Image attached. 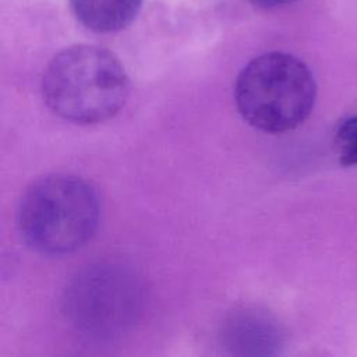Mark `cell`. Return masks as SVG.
<instances>
[{"label":"cell","mask_w":357,"mask_h":357,"mask_svg":"<svg viewBox=\"0 0 357 357\" xmlns=\"http://www.w3.org/2000/svg\"><path fill=\"white\" fill-rule=\"evenodd\" d=\"M130 91L127 73L109 50L75 45L57 53L42 78L49 109L77 124H95L113 117Z\"/></svg>","instance_id":"6da1fadb"},{"label":"cell","mask_w":357,"mask_h":357,"mask_svg":"<svg viewBox=\"0 0 357 357\" xmlns=\"http://www.w3.org/2000/svg\"><path fill=\"white\" fill-rule=\"evenodd\" d=\"M100 216L93 187L73 174H50L24 192L17 222L24 241L38 252L64 255L95 234Z\"/></svg>","instance_id":"7a4b0ae2"},{"label":"cell","mask_w":357,"mask_h":357,"mask_svg":"<svg viewBox=\"0 0 357 357\" xmlns=\"http://www.w3.org/2000/svg\"><path fill=\"white\" fill-rule=\"evenodd\" d=\"M317 84L310 68L283 52L264 53L248 61L234 85V102L241 117L265 132L298 127L311 113Z\"/></svg>","instance_id":"3957f363"},{"label":"cell","mask_w":357,"mask_h":357,"mask_svg":"<svg viewBox=\"0 0 357 357\" xmlns=\"http://www.w3.org/2000/svg\"><path fill=\"white\" fill-rule=\"evenodd\" d=\"M66 312L84 333L110 337L124 332L141 305L137 278L120 265H96L81 272L66 291Z\"/></svg>","instance_id":"277c9868"},{"label":"cell","mask_w":357,"mask_h":357,"mask_svg":"<svg viewBox=\"0 0 357 357\" xmlns=\"http://www.w3.org/2000/svg\"><path fill=\"white\" fill-rule=\"evenodd\" d=\"M142 0H70L75 18L98 33L117 32L128 26L141 10Z\"/></svg>","instance_id":"5b68a950"},{"label":"cell","mask_w":357,"mask_h":357,"mask_svg":"<svg viewBox=\"0 0 357 357\" xmlns=\"http://www.w3.org/2000/svg\"><path fill=\"white\" fill-rule=\"evenodd\" d=\"M227 337L230 346L243 349L241 353H248L250 347H252V353H261L258 347H262L265 354H271L282 344L278 326L266 317L258 315L240 317L230 325Z\"/></svg>","instance_id":"8992f818"},{"label":"cell","mask_w":357,"mask_h":357,"mask_svg":"<svg viewBox=\"0 0 357 357\" xmlns=\"http://www.w3.org/2000/svg\"><path fill=\"white\" fill-rule=\"evenodd\" d=\"M336 141L342 145V149L353 145L357 141V117H349L339 124Z\"/></svg>","instance_id":"52a82bcc"},{"label":"cell","mask_w":357,"mask_h":357,"mask_svg":"<svg viewBox=\"0 0 357 357\" xmlns=\"http://www.w3.org/2000/svg\"><path fill=\"white\" fill-rule=\"evenodd\" d=\"M340 162L343 166H353V165H357V141L342 149V155H340Z\"/></svg>","instance_id":"ba28073f"},{"label":"cell","mask_w":357,"mask_h":357,"mask_svg":"<svg viewBox=\"0 0 357 357\" xmlns=\"http://www.w3.org/2000/svg\"><path fill=\"white\" fill-rule=\"evenodd\" d=\"M254 6L264 7V8H273V7H280L293 3L294 0H248Z\"/></svg>","instance_id":"9c48e42d"}]
</instances>
